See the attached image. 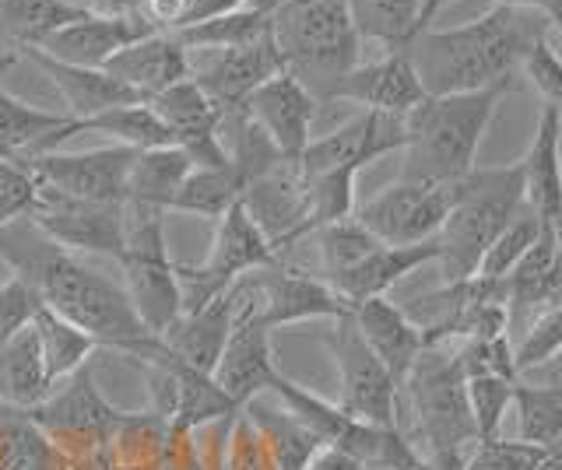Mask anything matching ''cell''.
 <instances>
[{
  "label": "cell",
  "instance_id": "50",
  "mask_svg": "<svg viewBox=\"0 0 562 470\" xmlns=\"http://www.w3.org/2000/svg\"><path fill=\"white\" fill-rule=\"evenodd\" d=\"M158 470H211L201 457L198 435L193 428H176L169 425L166 446H162V460H158Z\"/></svg>",
  "mask_w": 562,
  "mask_h": 470
},
{
  "label": "cell",
  "instance_id": "34",
  "mask_svg": "<svg viewBox=\"0 0 562 470\" xmlns=\"http://www.w3.org/2000/svg\"><path fill=\"white\" fill-rule=\"evenodd\" d=\"M0 470H67V463L25 411L0 408Z\"/></svg>",
  "mask_w": 562,
  "mask_h": 470
},
{
  "label": "cell",
  "instance_id": "35",
  "mask_svg": "<svg viewBox=\"0 0 562 470\" xmlns=\"http://www.w3.org/2000/svg\"><path fill=\"white\" fill-rule=\"evenodd\" d=\"M85 11L64 4V0H0V39L8 49L35 46L70 22H78Z\"/></svg>",
  "mask_w": 562,
  "mask_h": 470
},
{
  "label": "cell",
  "instance_id": "15",
  "mask_svg": "<svg viewBox=\"0 0 562 470\" xmlns=\"http://www.w3.org/2000/svg\"><path fill=\"white\" fill-rule=\"evenodd\" d=\"M281 71H285V60L278 54L274 32H268V36L250 46L198 49V54H190V78L201 84L222 113L243 110L246 99Z\"/></svg>",
  "mask_w": 562,
  "mask_h": 470
},
{
  "label": "cell",
  "instance_id": "21",
  "mask_svg": "<svg viewBox=\"0 0 562 470\" xmlns=\"http://www.w3.org/2000/svg\"><path fill=\"white\" fill-rule=\"evenodd\" d=\"M426 89L415 74L412 60L391 49L386 57L373 64H359L338 81L330 92V102H356L362 113H386V116H408L426 102Z\"/></svg>",
  "mask_w": 562,
  "mask_h": 470
},
{
  "label": "cell",
  "instance_id": "37",
  "mask_svg": "<svg viewBox=\"0 0 562 470\" xmlns=\"http://www.w3.org/2000/svg\"><path fill=\"white\" fill-rule=\"evenodd\" d=\"M268 32H271V11L239 8L233 14H222V19L176 28L172 36L180 39L183 49L198 54V49H236V46H250V43L268 36Z\"/></svg>",
  "mask_w": 562,
  "mask_h": 470
},
{
  "label": "cell",
  "instance_id": "19",
  "mask_svg": "<svg viewBox=\"0 0 562 470\" xmlns=\"http://www.w3.org/2000/svg\"><path fill=\"white\" fill-rule=\"evenodd\" d=\"M321 102L313 99V92L303 81L292 78L289 71L274 74L271 81H263L260 89L246 99V116L268 134V141L285 162H299L303 151L313 141V119Z\"/></svg>",
  "mask_w": 562,
  "mask_h": 470
},
{
  "label": "cell",
  "instance_id": "54",
  "mask_svg": "<svg viewBox=\"0 0 562 470\" xmlns=\"http://www.w3.org/2000/svg\"><path fill=\"white\" fill-rule=\"evenodd\" d=\"M422 470H464V452H439V457H426Z\"/></svg>",
  "mask_w": 562,
  "mask_h": 470
},
{
  "label": "cell",
  "instance_id": "10",
  "mask_svg": "<svg viewBox=\"0 0 562 470\" xmlns=\"http://www.w3.org/2000/svg\"><path fill=\"white\" fill-rule=\"evenodd\" d=\"M324 344L341 376V411L376 428H401L397 382L383 369V362L369 352L351 317L334 320V330L324 337Z\"/></svg>",
  "mask_w": 562,
  "mask_h": 470
},
{
  "label": "cell",
  "instance_id": "59",
  "mask_svg": "<svg viewBox=\"0 0 562 470\" xmlns=\"http://www.w3.org/2000/svg\"><path fill=\"white\" fill-rule=\"evenodd\" d=\"M544 19H549V25H552V28H559V32H562V0H552L549 11H544Z\"/></svg>",
  "mask_w": 562,
  "mask_h": 470
},
{
  "label": "cell",
  "instance_id": "1",
  "mask_svg": "<svg viewBox=\"0 0 562 470\" xmlns=\"http://www.w3.org/2000/svg\"><path fill=\"white\" fill-rule=\"evenodd\" d=\"M0 260L14 277L35 288L46 309L95 337L99 347L140 362L158 344V337L137 320L123 285L57 247L32 218H18L0 229Z\"/></svg>",
  "mask_w": 562,
  "mask_h": 470
},
{
  "label": "cell",
  "instance_id": "29",
  "mask_svg": "<svg viewBox=\"0 0 562 470\" xmlns=\"http://www.w3.org/2000/svg\"><path fill=\"white\" fill-rule=\"evenodd\" d=\"M49 390L53 382L46 376L40 341H35V330L29 326L0 347V408L32 411L49 397Z\"/></svg>",
  "mask_w": 562,
  "mask_h": 470
},
{
  "label": "cell",
  "instance_id": "49",
  "mask_svg": "<svg viewBox=\"0 0 562 470\" xmlns=\"http://www.w3.org/2000/svg\"><path fill=\"white\" fill-rule=\"evenodd\" d=\"M520 74L531 78L535 89L544 95V102L549 106H555L562 113V57L555 54V46L552 39L544 36L531 54H527L524 67H520Z\"/></svg>",
  "mask_w": 562,
  "mask_h": 470
},
{
  "label": "cell",
  "instance_id": "7",
  "mask_svg": "<svg viewBox=\"0 0 562 470\" xmlns=\"http://www.w3.org/2000/svg\"><path fill=\"white\" fill-rule=\"evenodd\" d=\"M25 414L57 446L67 470H95L123 422V411L99 393L92 365H81L75 376L57 382L43 404Z\"/></svg>",
  "mask_w": 562,
  "mask_h": 470
},
{
  "label": "cell",
  "instance_id": "23",
  "mask_svg": "<svg viewBox=\"0 0 562 470\" xmlns=\"http://www.w3.org/2000/svg\"><path fill=\"white\" fill-rule=\"evenodd\" d=\"M85 134V119L49 113L0 89V162H29Z\"/></svg>",
  "mask_w": 562,
  "mask_h": 470
},
{
  "label": "cell",
  "instance_id": "48",
  "mask_svg": "<svg viewBox=\"0 0 562 470\" xmlns=\"http://www.w3.org/2000/svg\"><path fill=\"white\" fill-rule=\"evenodd\" d=\"M464 379L471 376H503V379H517V365H514V347L503 337H479L468 341L464 352H457Z\"/></svg>",
  "mask_w": 562,
  "mask_h": 470
},
{
  "label": "cell",
  "instance_id": "41",
  "mask_svg": "<svg viewBox=\"0 0 562 470\" xmlns=\"http://www.w3.org/2000/svg\"><path fill=\"white\" fill-rule=\"evenodd\" d=\"M316 242H321V264H324V282H338L341 274H348L356 264H362V260L373 253L376 247H383V242L362 229V225L356 221V215L351 218H341V221H330L324 225V229H316Z\"/></svg>",
  "mask_w": 562,
  "mask_h": 470
},
{
  "label": "cell",
  "instance_id": "4",
  "mask_svg": "<svg viewBox=\"0 0 562 470\" xmlns=\"http://www.w3.org/2000/svg\"><path fill=\"white\" fill-rule=\"evenodd\" d=\"M527 207L524 200V169L514 165H474L464 180L453 183V204L436 236L439 256L436 264L443 267L447 285L468 282L479 274L482 256L488 253L499 232Z\"/></svg>",
  "mask_w": 562,
  "mask_h": 470
},
{
  "label": "cell",
  "instance_id": "52",
  "mask_svg": "<svg viewBox=\"0 0 562 470\" xmlns=\"http://www.w3.org/2000/svg\"><path fill=\"white\" fill-rule=\"evenodd\" d=\"M254 0H190V8L183 14L180 28L187 25H201V22H211V19H222V14H233L239 8H250ZM176 32V28H172Z\"/></svg>",
  "mask_w": 562,
  "mask_h": 470
},
{
  "label": "cell",
  "instance_id": "46",
  "mask_svg": "<svg viewBox=\"0 0 562 470\" xmlns=\"http://www.w3.org/2000/svg\"><path fill=\"white\" fill-rule=\"evenodd\" d=\"M40 306H43V299L35 295V288L29 282H22V277L11 274L0 282V347L32 326Z\"/></svg>",
  "mask_w": 562,
  "mask_h": 470
},
{
  "label": "cell",
  "instance_id": "39",
  "mask_svg": "<svg viewBox=\"0 0 562 470\" xmlns=\"http://www.w3.org/2000/svg\"><path fill=\"white\" fill-rule=\"evenodd\" d=\"M85 130L110 134L113 145H123L131 151H148V148H169L176 145V137L169 127L155 116L148 102H134V106H116L110 113H99L92 119H85Z\"/></svg>",
  "mask_w": 562,
  "mask_h": 470
},
{
  "label": "cell",
  "instance_id": "5",
  "mask_svg": "<svg viewBox=\"0 0 562 470\" xmlns=\"http://www.w3.org/2000/svg\"><path fill=\"white\" fill-rule=\"evenodd\" d=\"M271 32L285 71L316 102H330L338 81L359 67L362 36L345 0H281L271 11Z\"/></svg>",
  "mask_w": 562,
  "mask_h": 470
},
{
  "label": "cell",
  "instance_id": "22",
  "mask_svg": "<svg viewBox=\"0 0 562 470\" xmlns=\"http://www.w3.org/2000/svg\"><path fill=\"white\" fill-rule=\"evenodd\" d=\"M18 54L29 57L53 81V89L60 92L64 106H67V116H75V119H92L99 113L116 110V106H134V102H145L134 89H127L123 81H116L110 71H102V67L64 64L57 57L43 54V49H35V46H22Z\"/></svg>",
  "mask_w": 562,
  "mask_h": 470
},
{
  "label": "cell",
  "instance_id": "25",
  "mask_svg": "<svg viewBox=\"0 0 562 470\" xmlns=\"http://www.w3.org/2000/svg\"><path fill=\"white\" fill-rule=\"evenodd\" d=\"M236 312H239V302H236V285H233L228 291L215 295L207 306L180 312V320L162 334V344L180 362H187L190 369L215 376V365L225 352L228 334H233V326H236Z\"/></svg>",
  "mask_w": 562,
  "mask_h": 470
},
{
  "label": "cell",
  "instance_id": "2",
  "mask_svg": "<svg viewBox=\"0 0 562 470\" xmlns=\"http://www.w3.org/2000/svg\"><path fill=\"white\" fill-rule=\"evenodd\" d=\"M538 11L488 8L482 19L457 28H426L401 49L412 60L426 95H461L514 84L527 54L549 36Z\"/></svg>",
  "mask_w": 562,
  "mask_h": 470
},
{
  "label": "cell",
  "instance_id": "51",
  "mask_svg": "<svg viewBox=\"0 0 562 470\" xmlns=\"http://www.w3.org/2000/svg\"><path fill=\"white\" fill-rule=\"evenodd\" d=\"M187 8H190V0H145L140 14H145L158 32H172V28H180Z\"/></svg>",
  "mask_w": 562,
  "mask_h": 470
},
{
  "label": "cell",
  "instance_id": "20",
  "mask_svg": "<svg viewBox=\"0 0 562 470\" xmlns=\"http://www.w3.org/2000/svg\"><path fill=\"white\" fill-rule=\"evenodd\" d=\"M158 32L145 14H81L78 22H70L57 32H49L46 39L35 43V49L57 57L64 64L78 67H105L120 49L140 43L145 36Z\"/></svg>",
  "mask_w": 562,
  "mask_h": 470
},
{
  "label": "cell",
  "instance_id": "47",
  "mask_svg": "<svg viewBox=\"0 0 562 470\" xmlns=\"http://www.w3.org/2000/svg\"><path fill=\"white\" fill-rule=\"evenodd\" d=\"M40 204V183L22 162H0V229L29 218Z\"/></svg>",
  "mask_w": 562,
  "mask_h": 470
},
{
  "label": "cell",
  "instance_id": "43",
  "mask_svg": "<svg viewBox=\"0 0 562 470\" xmlns=\"http://www.w3.org/2000/svg\"><path fill=\"white\" fill-rule=\"evenodd\" d=\"M514 382L517 379H503V376H471L468 379V408L474 417L479 443L496 439L499 435L506 408L514 404Z\"/></svg>",
  "mask_w": 562,
  "mask_h": 470
},
{
  "label": "cell",
  "instance_id": "11",
  "mask_svg": "<svg viewBox=\"0 0 562 470\" xmlns=\"http://www.w3.org/2000/svg\"><path fill=\"white\" fill-rule=\"evenodd\" d=\"M453 204V183L397 180L376 197L356 207V221L373 232L383 247H418L443 229Z\"/></svg>",
  "mask_w": 562,
  "mask_h": 470
},
{
  "label": "cell",
  "instance_id": "45",
  "mask_svg": "<svg viewBox=\"0 0 562 470\" xmlns=\"http://www.w3.org/2000/svg\"><path fill=\"white\" fill-rule=\"evenodd\" d=\"M544 446L535 443H506V439H485L474 443V449L464 457V470H535L544 460Z\"/></svg>",
  "mask_w": 562,
  "mask_h": 470
},
{
  "label": "cell",
  "instance_id": "44",
  "mask_svg": "<svg viewBox=\"0 0 562 470\" xmlns=\"http://www.w3.org/2000/svg\"><path fill=\"white\" fill-rule=\"evenodd\" d=\"M559 352H562V302L549 306L531 326H527L524 341L514 352L517 376L527 369H538V365H549Z\"/></svg>",
  "mask_w": 562,
  "mask_h": 470
},
{
  "label": "cell",
  "instance_id": "13",
  "mask_svg": "<svg viewBox=\"0 0 562 470\" xmlns=\"http://www.w3.org/2000/svg\"><path fill=\"white\" fill-rule=\"evenodd\" d=\"M29 218L67 253H99L110 260L123 256V242H127V207L123 204L78 200L40 186V204Z\"/></svg>",
  "mask_w": 562,
  "mask_h": 470
},
{
  "label": "cell",
  "instance_id": "8",
  "mask_svg": "<svg viewBox=\"0 0 562 470\" xmlns=\"http://www.w3.org/2000/svg\"><path fill=\"white\" fill-rule=\"evenodd\" d=\"M123 207H127V242L116 260L123 271V291L131 295V306L148 334L162 337L183 312L176 260L166 250V211L137 204Z\"/></svg>",
  "mask_w": 562,
  "mask_h": 470
},
{
  "label": "cell",
  "instance_id": "12",
  "mask_svg": "<svg viewBox=\"0 0 562 470\" xmlns=\"http://www.w3.org/2000/svg\"><path fill=\"white\" fill-rule=\"evenodd\" d=\"M236 302H239L236 326H233V334H228V344L215 365V382L236 400L239 408H246L254 397L268 393L274 387L281 369L274 362L271 330L257 317L260 306H257L254 277L236 282Z\"/></svg>",
  "mask_w": 562,
  "mask_h": 470
},
{
  "label": "cell",
  "instance_id": "55",
  "mask_svg": "<svg viewBox=\"0 0 562 470\" xmlns=\"http://www.w3.org/2000/svg\"><path fill=\"white\" fill-rule=\"evenodd\" d=\"M450 4V0H422V11H418V32H426V28H432V22H436V14L443 11Z\"/></svg>",
  "mask_w": 562,
  "mask_h": 470
},
{
  "label": "cell",
  "instance_id": "38",
  "mask_svg": "<svg viewBox=\"0 0 562 470\" xmlns=\"http://www.w3.org/2000/svg\"><path fill=\"white\" fill-rule=\"evenodd\" d=\"M514 408H517V432L524 443L535 446H562V387H531V382H514Z\"/></svg>",
  "mask_w": 562,
  "mask_h": 470
},
{
  "label": "cell",
  "instance_id": "27",
  "mask_svg": "<svg viewBox=\"0 0 562 470\" xmlns=\"http://www.w3.org/2000/svg\"><path fill=\"white\" fill-rule=\"evenodd\" d=\"M102 71H110L116 81H123L148 102L151 95L172 89L176 81L190 78V54L172 32H151L140 43L120 49Z\"/></svg>",
  "mask_w": 562,
  "mask_h": 470
},
{
  "label": "cell",
  "instance_id": "36",
  "mask_svg": "<svg viewBox=\"0 0 562 470\" xmlns=\"http://www.w3.org/2000/svg\"><path fill=\"white\" fill-rule=\"evenodd\" d=\"M362 39L383 43L386 54L404 49L418 36L422 0H345Z\"/></svg>",
  "mask_w": 562,
  "mask_h": 470
},
{
  "label": "cell",
  "instance_id": "14",
  "mask_svg": "<svg viewBox=\"0 0 562 470\" xmlns=\"http://www.w3.org/2000/svg\"><path fill=\"white\" fill-rule=\"evenodd\" d=\"M131 148L105 145L92 151H46L40 159L22 162L35 183L57 194L78 197V200H102V204H123L127 200V176L134 162Z\"/></svg>",
  "mask_w": 562,
  "mask_h": 470
},
{
  "label": "cell",
  "instance_id": "42",
  "mask_svg": "<svg viewBox=\"0 0 562 470\" xmlns=\"http://www.w3.org/2000/svg\"><path fill=\"white\" fill-rule=\"evenodd\" d=\"M541 225L544 221L531 211V207H524V211L499 232V239L492 242L488 253L482 256L479 277H488V282H506V277L514 274V267L524 260V253L535 247Z\"/></svg>",
  "mask_w": 562,
  "mask_h": 470
},
{
  "label": "cell",
  "instance_id": "57",
  "mask_svg": "<svg viewBox=\"0 0 562 470\" xmlns=\"http://www.w3.org/2000/svg\"><path fill=\"white\" fill-rule=\"evenodd\" d=\"M535 470H562V446H552Z\"/></svg>",
  "mask_w": 562,
  "mask_h": 470
},
{
  "label": "cell",
  "instance_id": "6",
  "mask_svg": "<svg viewBox=\"0 0 562 470\" xmlns=\"http://www.w3.org/2000/svg\"><path fill=\"white\" fill-rule=\"evenodd\" d=\"M397 393H404V408L415 422V435L426 443V457L464 452L479 443L468 408V379L457 355L426 347Z\"/></svg>",
  "mask_w": 562,
  "mask_h": 470
},
{
  "label": "cell",
  "instance_id": "58",
  "mask_svg": "<svg viewBox=\"0 0 562 470\" xmlns=\"http://www.w3.org/2000/svg\"><path fill=\"white\" fill-rule=\"evenodd\" d=\"M18 60H22V54H18V49H8V46L0 49V78H8V71H11Z\"/></svg>",
  "mask_w": 562,
  "mask_h": 470
},
{
  "label": "cell",
  "instance_id": "56",
  "mask_svg": "<svg viewBox=\"0 0 562 470\" xmlns=\"http://www.w3.org/2000/svg\"><path fill=\"white\" fill-rule=\"evenodd\" d=\"M496 4L499 8H517V11H538V14H544L552 0H496Z\"/></svg>",
  "mask_w": 562,
  "mask_h": 470
},
{
  "label": "cell",
  "instance_id": "28",
  "mask_svg": "<svg viewBox=\"0 0 562 470\" xmlns=\"http://www.w3.org/2000/svg\"><path fill=\"white\" fill-rule=\"evenodd\" d=\"M439 247L432 242H418V247H376L362 264H356L348 274H341L338 282H330V288L356 309L359 302L383 299L401 277H408L412 271L436 264Z\"/></svg>",
  "mask_w": 562,
  "mask_h": 470
},
{
  "label": "cell",
  "instance_id": "60",
  "mask_svg": "<svg viewBox=\"0 0 562 470\" xmlns=\"http://www.w3.org/2000/svg\"><path fill=\"white\" fill-rule=\"evenodd\" d=\"M278 4H281V0H254L250 8H260V11H274Z\"/></svg>",
  "mask_w": 562,
  "mask_h": 470
},
{
  "label": "cell",
  "instance_id": "17",
  "mask_svg": "<svg viewBox=\"0 0 562 470\" xmlns=\"http://www.w3.org/2000/svg\"><path fill=\"white\" fill-rule=\"evenodd\" d=\"M254 288H257V317L268 330L292 326V323H310V320H345L351 317V306L334 291L324 277H313L303 271H292L278 264L271 271H257Z\"/></svg>",
  "mask_w": 562,
  "mask_h": 470
},
{
  "label": "cell",
  "instance_id": "31",
  "mask_svg": "<svg viewBox=\"0 0 562 470\" xmlns=\"http://www.w3.org/2000/svg\"><path fill=\"white\" fill-rule=\"evenodd\" d=\"M243 411L260 432V439L268 446L278 470H303L316 457V449L324 446L295 414H289L285 408H271L268 400L254 397Z\"/></svg>",
  "mask_w": 562,
  "mask_h": 470
},
{
  "label": "cell",
  "instance_id": "9",
  "mask_svg": "<svg viewBox=\"0 0 562 470\" xmlns=\"http://www.w3.org/2000/svg\"><path fill=\"white\" fill-rule=\"evenodd\" d=\"M278 264H281L278 250L254 221V215L246 211V204L243 200L233 204L218 218L215 239H211V250L201 264H176L183 312L207 306L215 295L228 291L243 277H250L257 271H271Z\"/></svg>",
  "mask_w": 562,
  "mask_h": 470
},
{
  "label": "cell",
  "instance_id": "30",
  "mask_svg": "<svg viewBox=\"0 0 562 470\" xmlns=\"http://www.w3.org/2000/svg\"><path fill=\"white\" fill-rule=\"evenodd\" d=\"M190 172H193V162H190V154L180 145L137 151L134 162H131L127 200H123V204L169 211L176 190L183 186V180L190 176Z\"/></svg>",
  "mask_w": 562,
  "mask_h": 470
},
{
  "label": "cell",
  "instance_id": "18",
  "mask_svg": "<svg viewBox=\"0 0 562 470\" xmlns=\"http://www.w3.org/2000/svg\"><path fill=\"white\" fill-rule=\"evenodd\" d=\"M268 393H274L281 400V408H285L289 414H295L324 446L351 452V457H356L366 470L376 463L383 439L391 428H376V425L359 422V417L341 411V404H330V400H324L321 393L299 387V382H292L285 372L274 379V387Z\"/></svg>",
  "mask_w": 562,
  "mask_h": 470
},
{
  "label": "cell",
  "instance_id": "32",
  "mask_svg": "<svg viewBox=\"0 0 562 470\" xmlns=\"http://www.w3.org/2000/svg\"><path fill=\"white\" fill-rule=\"evenodd\" d=\"M246 186H250V183H246V176L233 162L222 165V169H193L190 176L183 180V186L176 190L169 211L218 221L228 207L243 200Z\"/></svg>",
  "mask_w": 562,
  "mask_h": 470
},
{
  "label": "cell",
  "instance_id": "26",
  "mask_svg": "<svg viewBox=\"0 0 562 470\" xmlns=\"http://www.w3.org/2000/svg\"><path fill=\"white\" fill-rule=\"evenodd\" d=\"M524 169V200L544 221H562V113L544 102L531 148L520 159Z\"/></svg>",
  "mask_w": 562,
  "mask_h": 470
},
{
  "label": "cell",
  "instance_id": "16",
  "mask_svg": "<svg viewBox=\"0 0 562 470\" xmlns=\"http://www.w3.org/2000/svg\"><path fill=\"white\" fill-rule=\"evenodd\" d=\"M408 145V127L404 116H386V113H359L338 130L324 137H313L310 148L299 159V172L303 176H316V172L330 169H366L369 162L383 159V154L404 151Z\"/></svg>",
  "mask_w": 562,
  "mask_h": 470
},
{
  "label": "cell",
  "instance_id": "24",
  "mask_svg": "<svg viewBox=\"0 0 562 470\" xmlns=\"http://www.w3.org/2000/svg\"><path fill=\"white\" fill-rule=\"evenodd\" d=\"M351 323H356L362 341L369 344V352L383 362V369L394 376L401 390V382L415 369L418 355L426 352V330H422L401 306L386 302V295L383 299L359 302L351 309Z\"/></svg>",
  "mask_w": 562,
  "mask_h": 470
},
{
  "label": "cell",
  "instance_id": "3",
  "mask_svg": "<svg viewBox=\"0 0 562 470\" xmlns=\"http://www.w3.org/2000/svg\"><path fill=\"white\" fill-rule=\"evenodd\" d=\"M514 84L461 95H429L418 110L404 116L408 145H404L401 180L412 183H457L479 165L482 137L496 116L499 102Z\"/></svg>",
  "mask_w": 562,
  "mask_h": 470
},
{
  "label": "cell",
  "instance_id": "40",
  "mask_svg": "<svg viewBox=\"0 0 562 470\" xmlns=\"http://www.w3.org/2000/svg\"><path fill=\"white\" fill-rule=\"evenodd\" d=\"M356 169H330L303 176L306 186V236L330 221L356 215Z\"/></svg>",
  "mask_w": 562,
  "mask_h": 470
},
{
  "label": "cell",
  "instance_id": "53",
  "mask_svg": "<svg viewBox=\"0 0 562 470\" xmlns=\"http://www.w3.org/2000/svg\"><path fill=\"white\" fill-rule=\"evenodd\" d=\"M303 470H366V467L356 457H351V452H345V449L321 446V449H316V457Z\"/></svg>",
  "mask_w": 562,
  "mask_h": 470
},
{
  "label": "cell",
  "instance_id": "33",
  "mask_svg": "<svg viewBox=\"0 0 562 470\" xmlns=\"http://www.w3.org/2000/svg\"><path fill=\"white\" fill-rule=\"evenodd\" d=\"M35 330V341H40V352H43V365H46V376L49 382L57 387L67 376H75L81 365H88L95 352V337H88L85 330H78L70 320L57 317L53 309L40 306L32 320Z\"/></svg>",
  "mask_w": 562,
  "mask_h": 470
}]
</instances>
